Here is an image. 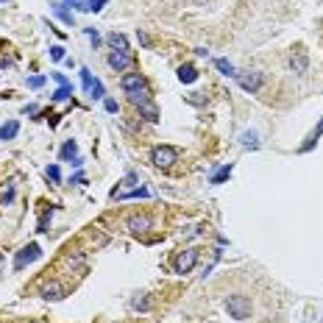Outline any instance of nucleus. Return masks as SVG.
<instances>
[{
    "label": "nucleus",
    "mask_w": 323,
    "mask_h": 323,
    "mask_svg": "<svg viewBox=\"0 0 323 323\" xmlns=\"http://www.w3.org/2000/svg\"><path fill=\"white\" fill-rule=\"evenodd\" d=\"M137 184H139V176L128 173L126 179H123V187H117V190L112 192V198H117V201H126V198H148L150 192L145 190V187H137Z\"/></svg>",
    "instance_id": "nucleus-1"
},
{
    "label": "nucleus",
    "mask_w": 323,
    "mask_h": 323,
    "mask_svg": "<svg viewBox=\"0 0 323 323\" xmlns=\"http://www.w3.org/2000/svg\"><path fill=\"white\" fill-rule=\"evenodd\" d=\"M176 162H179V148H173V145H156L150 150V165L153 168L168 170V168H173Z\"/></svg>",
    "instance_id": "nucleus-2"
},
{
    "label": "nucleus",
    "mask_w": 323,
    "mask_h": 323,
    "mask_svg": "<svg viewBox=\"0 0 323 323\" xmlns=\"http://www.w3.org/2000/svg\"><path fill=\"white\" fill-rule=\"evenodd\" d=\"M128 101L134 103V106L139 109V114H142L148 123H156L159 120V112H156V106L150 103V95H148V90H139V92H131L128 95Z\"/></svg>",
    "instance_id": "nucleus-3"
},
{
    "label": "nucleus",
    "mask_w": 323,
    "mask_h": 323,
    "mask_svg": "<svg viewBox=\"0 0 323 323\" xmlns=\"http://www.w3.org/2000/svg\"><path fill=\"white\" fill-rule=\"evenodd\" d=\"M226 309L231 317H237V320H246L248 315H251V298L248 295H228L226 298Z\"/></svg>",
    "instance_id": "nucleus-4"
},
{
    "label": "nucleus",
    "mask_w": 323,
    "mask_h": 323,
    "mask_svg": "<svg viewBox=\"0 0 323 323\" xmlns=\"http://www.w3.org/2000/svg\"><path fill=\"white\" fill-rule=\"evenodd\" d=\"M198 248H187V251H181L179 257L173 259V273H190L192 268H195V262H198Z\"/></svg>",
    "instance_id": "nucleus-5"
},
{
    "label": "nucleus",
    "mask_w": 323,
    "mask_h": 323,
    "mask_svg": "<svg viewBox=\"0 0 323 323\" xmlns=\"http://www.w3.org/2000/svg\"><path fill=\"white\" fill-rule=\"evenodd\" d=\"M39 246L36 243H28V246L23 248V251H17V257H14V270H23L28 262H34V259H39Z\"/></svg>",
    "instance_id": "nucleus-6"
},
{
    "label": "nucleus",
    "mask_w": 323,
    "mask_h": 323,
    "mask_svg": "<svg viewBox=\"0 0 323 323\" xmlns=\"http://www.w3.org/2000/svg\"><path fill=\"white\" fill-rule=\"evenodd\" d=\"M81 84H84V90H87V95L90 98H103V84L98 81V78H92V72L87 70V67H81Z\"/></svg>",
    "instance_id": "nucleus-7"
},
{
    "label": "nucleus",
    "mask_w": 323,
    "mask_h": 323,
    "mask_svg": "<svg viewBox=\"0 0 323 323\" xmlns=\"http://www.w3.org/2000/svg\"><path fill=\"white\" fill-rule=\"evenodd\" d=\"M120 87H123V92H126V95H131V92L145 90V78L139 75V72H126V75L120 78Z\"/></svg>",
    "instance_id": "nucleus-8"
},
{
    "label": "nucleus",
    "mask_w": 323,
    "mask_h": 323,
    "mask_svg": "<svg viewBox=\"0 0 323 323\" xmlns=\"http://www.w3.org/2000/svg\"><path fill=\"white\" fill-rule=\"evenodd\" d=\"M39 295L48 301H59V298H64V287H61L59 281H45L42 287H39Z\"/></svg>",
    "instance_id": "nucleus-9"
},
{
    "label": "nucleus",
    "mask_w": 323,
    "mask_h": 323,
    "mask_svg": "<svg viewBox=\"0 0 323 323\" xmlns=\"http://www.w3.org/2000/svg\"><path fill=\"white\" fill-rule=\"evenodd\" d=\"M237 81L248 92H259V87H262V75L259 72H243V75H237Z\"/></svg>",
    "instance_id": "nucleus-10"
},
{
    "label": "nucleus",
    "mask_w": 323,
    "mask_h": 323,
    "mask_svg": "<svg viewBox=\"0 0 323 323\" xmlns=\"http://www.w3.org/2000/svg\"><path fill=\"white\" fill-rule=\"evenodd\" d=\"M131 61H134L131 53H123V50L109 53V67H112V70H126V67H131Z\"/></svg>",
    "instance_id": "nucleus-11"
},
{
    "label": "nucleus",
    "mask_w": 323,
    "mask_h": 323,
    "mask_svg": "<svg viewBox=\"0 0 323 323\" xmlns=\"http://www.w3.org/2000/svg\"><path fill=\"white\" fill-rule=\"evenodd\" d=\"M150 226H153V220H150L148 215H134L131 220H128V231L131 234H145Z\"/></svg>",
    "instance_id": "nucleus-12"
},
{
    "label": "nucleus",
    "mask_w": 323,
    "mask_h": 323,
    "mask_svg": "<svg viewBox=\"0 0 323 323\" xmlns=\"http://www.w3.org/2000/svg\"><path fill=\"white\" fill-rule=\"evenodd\" d=\"M67 6H75L78 12H101L106 0H64Z\"/></svg>",
    "instance_id": "nucleus-13"
},
{
    "label": "nucleus",
    "mask_w": 323,
    "mask_h": 323,
    "mask_svg": "<svg viewBox=\"0 0 323 323\" xmlns=\"http://www.w3.org/2000/svg\"><path fill=\"white\" fill-rule=\"evenodd\" d=\"M306 67H309V61H306V56L301 53V50L290 56V70H293V72H298V75H301V72H306Z\"/></svg>",
    "instance_id": "nucleus-14"
},
{
    "label": "nucleus",
    "mask_w": 323,
    "mask_h": 323,
    "mask_svg": "<svg viewBox=\"0 0 323 323\" xmlns=\"http://www.w3.org/2000/svg\"><path fill=\"white\" fill-rule=\"evenodd\" d=\"M195 78H198V70L192 64H181L179 67V81H181V84H192Z\"/></svg>",
    "instance_id": "nucleus-15"
},
{
    "label": "nucleus",
    "mask_w": 323,
    "mask_h": 323,
    "mask_svg": "<svg viewBox=\"0 0 323 323\" xmlns=\"http://www.w3.org/2000/svg\"><path fill=\"white\" fill-rule=\"evenodd\" d=\"M17 131H20V123H17V120H9V123L0 126V139H14V137H17Z\"/></svg>",
    "instance_id": "nucleus-16"
},
{
    "label": "nucleus",
    "mask_w": 323,
    "mask_h": 323,
    "mask_svg": "<svg viewBox=\"0 0 323 323\" xmlns=\"http://www.w3.org/2000/svg\"><path fill=\"white\" fill-rule=\"evenodd\" d=\"M109 45H112L114 50H123V53H128V39L123 34H117V31H114V34H109Z\"/></svg>",
    "instance_id": "nucleus-17"
},
{
    "label": "nucleus",
    "mask_w": 323,
    "mask_h": 323,
    "mask_svg": "<svg viewBox=\"0 0 323 323\" xmlns=\"http://www.w3.org/2000/svg\"><path fill=\"white\" fill-rule=\"evenodd\" d=\"M320 134H323V120H320V123L315 126V131L309 134V139H306V142L301 145V153H306V150H312V148H315V142H317V137H320Z\"/></svg>",
    "instance_id": "nucleus-18"
},
{
    "label": "nucleus",
    "mask_w": 323,
    "mask_h": 323,
    "mask_svg": "<svg viewBox=\"0 0 323 323\" xmlns=\"http://www.w3.org/2000/svg\"><path fill=\"white\" fill-rule=\"evenodd\" d=\"M61 159H78V145H75V139H67L64 145H61Z\"/></svg>",
    "instance_id": "nucleus-19"
},
{
    "label": "nucleus",
    "mask_w": 323,
    "mask_h": 323,
    "mask_svg": "<svg viewBox=\"0 0 323 323\" xmlns=\"http://www.w3.org/2000/svg\"><path fill=\"white\" fill-rule=\"evenodd\" d=\"M53 14H56V17H61L67 25H72V14L64 9V3H56V6H53Z\"/></svg>",
    "instance_id": "nucleus-20"
},
{
    "label": "nucleus",
    "mask_w": 323,
    "mask_h": 323,
    "mask_svg": "<svg viewBox=\"0 0 323 323\" xmlns=\"http://www.w3.org/2000/svg\"><path fill=\"white\" fill-rule=\"evenodd\" d=\"M228 176H231V165H226V168H220V170H217V173L212 176V184H223V181H226Z\"/></svg>",
    "instance_id": "nucleus-21"
},
{
    "label": "nucleus",
    "mask_w": 323,
    "mask_h": 323,
    "mask_svg": "<svg viewBox=\"0 0 323 323\" xmlns=\"http://www.w3.org/2000/svg\"><path fill=\"white\" fill-rule=\"evenodd\" d=\"M70 95H72V87H70V84H61L59 90L53 92V101H67Z\"/></svg>",
    "instance_id": "nucleus-22"
},
{
    "label": "nucleus",
    "mask_w": 323,
    "mask_h": 323,
    "mask_svg": "<svg viewBox=\"0 0 323 323\" xmlns=\"http://www.w3.org/2000/svg\"><path fill=\"white\" fill-rule=\"evenodd\" d=\"M215 64H217V70H220L223 75H237V72H234V67H231V61H228V59H217Z\"/></svg>",
    "instance_id": "nucleus-23"
},
{
    "label": "nucleus",
    "mask_w": 323,
    "mask_h": 323,
    "mask_svg": "<svg viewBox=\"0 0 323 323\" xmlns=\"http://www.w3.org/2000/svg\"><path fill=\"white\" fill-rule=\"evenodd\" d=\"M239 139H243V145H251V148H257V134H254V131H243V137H239Z\"/></svg>",
    "instance_id": "nucleus-24"
},
{
    "label": "nucleus",
    "mask_w": 323,
    "mask_h": 323,
    "mask_svg": "<svg viewBox=\"0 0 323 323\" xmlns=\"http://www.w3.org/2000/svg\"><path fill=\"white\" fill-rule=\"evenodd\" d=\"M50 215H53V209H45V212H42V217H39V228H36V231H48V220H50Z\"/></svg>",
    "instance_id": "nucleus-25"
},
{
    "label": "nucleus",
    "mask_w": 323,
    "mask_h": 323,
    "mask_svg": "<svg viewBox=\"0 0 323 323\" xmlns=\"http://www.w3.org/2000/svg\"><path fill=\"white\" fill-rule=\"evenodd\" d=\"M45 173H48L50 181H61V170L56 168V165H48V170H45Z\"/></svg>",
    "instance_id": "nucleus-26"
},
{
    "label": "nucleus",
    "mask_w": 323,
    "mask_h": 323,
    "mask_svg": "<svg viewBox=\"0 0 323 323\" xmlns=\"http://www.w3.org/2000/svg\"><path fill=\"white\" fill-rule=\"evenodd\" d=\"M28 87H31V90H39V87H45V75H31V78H28Z\"/></svg>",
    "instance_id": "nucleus-27"
},
{
    "label": "nucleus",
    "mask_w": 323,
    "mask_h": 323,
    "mask_svg": "<svg viewBox=\"0 0 323 323\" xmlns=\"http://www.w3.org/2000/svg\"><path fill=\"white\" fill-rule=\"evenodd\" d=\"M50 59L61 61V59H64V48H61V45H53V48H50Z\"/></svg>",
    "instance_id": "nucleus-28"
},
{
    "label": "nucleus",
    "mask_w": 323,
    "mask_h": 323,
    "mask_svg": "<svg viewBox=\"0 0 323 323\" xmlns=\"http://www.w3.org/2000/svg\"><path fill=\"white\" fill-rule=\"evenodd\" d=\"M84 31H87V36H90V42L98 48V45H101V36H98V31H95V28H84Z\"/></svg>",
    "instance_id": "nucleus-29"
},
{
    "label": "nucleus",
    "mask_w": 323,
    "mask_h": 323,
    "mask_svg": "<svg viewBox=\"0 0 323 323\" xmlns=\"http://www.w3.org/2000/svg\"><path fill=\"white\" fill-rule=\"evenodd\" d=\"M131 306H134V309H148V306H150V304H148V301H145V298H142V301H139V298H137V301H134V304H131Z\"/></svg>",
    "instance_id": "nucleus-30"
},
{
    "label": "nucleus",
    "mask_w": 323,
    "mask_h": 323,
    "mask_svg": "<svg viewBox=\"0 0 323 323\" xmlns=\"http://www.w3.org/2000/svg\"><path fill=\"white\" fill-rule=\"evenodd\" d=\"M106 112H117V101H106Z\"/></svg>",
    "instance_id": "nucleus-31"
},
{
    "label": "nucleus",
    "mask_w": 323,
    "mask_h": 323,
    "mask_svg": "<svg viewBox=\"0 0 323 323\" xmlns=\"http://www.w3.org/2000/svg\"><path fill=\"white\" fill-rule=\"evenodd\" d=\"M137 36H139V42H142V45H145V48H148V45H150V39H148V36H145V34H142V31H137Z\"/></svg>",
    "instance_id": "nucleus-32"
},
{
    "label": "nucleus",
    "mask_w": 323,
    "mask_h": 323,
    "mask_svg": "<svg viewBox=\"0 0 323 323\" xmlns=\"http://www.w3.org/2000/svg\"><path fill=\"white\" fill-rule=\"evenodd\" d=\"M53 78H56V81H59V87H61V84H70V81H67V78L61 75V72H53Z\"/></svg>",
    "instance_id": "nucleus-33"
},
{
    "label": "nucleus",
    "mask_w": 323,
    "mask_h": 323,
    "mask_svg": "<svg viewBox=\"0 0 323 323\" xmlns=\"http://www.w3.org/2000/svg\"><path fill=\"white\" fill-rule=\"evenodd\" d=\"M25 114H39V106H34V103H31V106H25Z\"/></svg>",
    "instance_id": "nucleus-34"
},
{
    "label": "nucleus",
    "mask_w": 323,
    "mask_h": 323,
    "mask_svg": "<svg viewBox=\"0 0 323 323\" xmlns=\"http://www.w3.org/2000/svg\"><path fill=\"white\" fill-rule=\"evenodd\" d=\"M0 3H9V0H0Z\"/></svg>",
    "instance_id": "nucleus-35"
}]
</instances>
